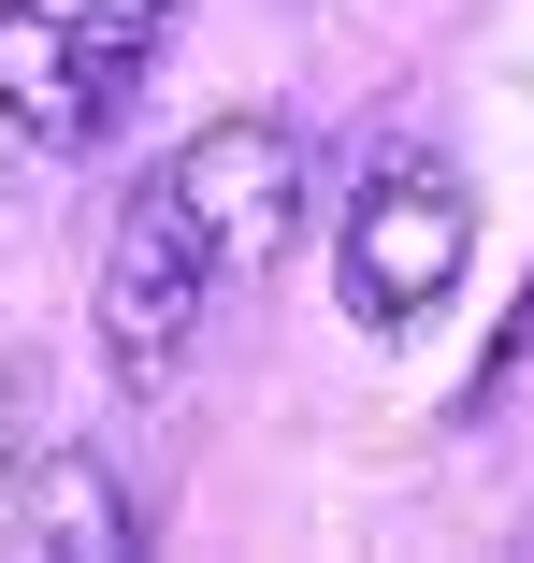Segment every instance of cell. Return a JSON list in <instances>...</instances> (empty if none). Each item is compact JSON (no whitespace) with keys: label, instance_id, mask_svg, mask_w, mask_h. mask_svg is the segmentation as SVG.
Returning a JSON list of instances; mask_svg holds the SVG:
<instances>
[{"label":"cell","instance_id":"obj_2","mask_svg":"<svg viewBox=\"0 0 534 563\" xmlns=\"http://www.w3.org/2000/svg\"><path fill=\"white\" fill-rule=\"evenodd\" d=\"M159 188L188 202V232L218 246V275H260L289 246V217H303V145L275 117H218V131H188L159 159Z\"/></svg>","mask_w":534,"mask_h":563},{"label":"cell","instance_id":"obj_1","mask_svg":"<svg viewBox=\"0 0 534 563\" xmlns=\"http://www.w3.org/2000/svg\"><path fill=\"white\" fill-rule=\"evenodd\" d=\"M218 246L188 232V202L145 174L116 202V246H101V347H116V376H174L202 347V318H218Z\"/></svg>","mask_w":534,"mask_h":563},{"label":"cell","instance_id":"obj_5","mask_svg":"<svg viewBox=\"0 0 534 563\" xmlns=\"http://www.w3.org/2000/svg\"><path fill=\"white\" fill-rule=\"evenodd\" d=\"M15 534H30L44 563H116V549H131L116 463H101V448H44V463L15 477Z\"/></svg>","mask_w":534,"mask_h":563},{"label":"cell","instance_id":"obj_6","mask_svg":"<svg viewBox=\"0 0 534 563\" xmlns=\"http://www.w3.org/2000/svg\"><path fill=\"white\" fill-rule=\"evenodd\" d=\"M44 463V405H30V362L0 347V506H15V477Z\"/></svg>","mask_w":534,"mask_h":563},{"label":"cell","instance_id":"obj_7","mask_svg":"<svg viewBox=\"0 0 534 563\" xmlns=\"http://www.w3.org/2000/svg\"><path fill=\"white\" fill-rule=\"evenodd\" d=\"M58 15H73L87 44H116V58H145V44H159V15H174V0H58Z\"/></svg>","mask_w":534,"mask_h":563},{"label":"cell","instance_id":"obj_3","mask_svg":"<svg viewBox=\"0 0 534 563\" xmlns=\"http://www.w3.org/2000/svg\"><path fill=\"white\" fill-rule=\"evenodd\" d=\"M463 246H477V202L448 174H376L347 202V289L361 318H419V303H448L463 289Z\"/></svg>","mask_w":534,"mask_h":563},{"label":"cell","instance_id":"obj_4","mask_svg":"<svg viewBox=\"0 0 534 563\" xmlns=\"http://www.w3.org/2000/svg\"><path fill=\"white\" fill-rule=\"evenodd\" d=\"M116 101H131V58H116V44H87L58 0H0V131L87 145Z\"/></svg>","mask_w":534,"mask_h":563}]
</instances>
